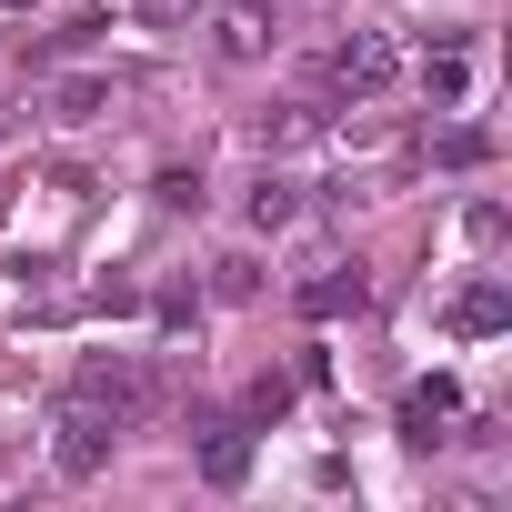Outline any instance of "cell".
Segmentation results:
<instances>
[{"label": "cell", "instance_id": "7c38bea8", "mask_svg": "<svg viewBox=\"0 0 512 512\" xmlns=\"http://www.w3.org/2000/svg\"><path fill=\"white\" fill-rule=\"evenodd\" d=\"M292 211H302V191H292V181H262V191H251V221H262V231H282Z\"/></svg>", "mask_w": 512, "mask_h": 512}, {"label": "cell", "instance_id": "ba28073f", "mask_svg": "<svg viewBox=\"0 0 512 512\" xmlns=\"http://www.w3.org/2000/svg\"><path fill=\"white\" fill-rule=\"evenodd\" d=\"M512 322V302H502V282H472L462 302H452V332H502Z\"/></svg>", "mask_w": 512, "mask_h": 512}, {"label": "cell", "instance_id": "52a82bcc", "mask_svg": "<svg viewBox=\"0 0 512 512\" xmlns=\"http://www.w3.org/2000/svg\"><path fill=\"white\" fill-rule=\"evenodd\" d=\"M432 161H442V171H482V161H492V131H482V121H452V131L432 141Z\"/></svg>", "mask_w": 512, "mask_h": 512}, {"label": "cell", "instance_id": "9a60e30c", "mask_svg": "<svg viewBox=\"0 0 512 512\" xmlns=\"http://www.w3.org/2000/svg\"><path fill=\"white\" fill-rule=\"evenodd\" d=\"M292 412V382H251V422H282Z\"/></svg>", "mask_w": 512, "mask_h": 512}, {"label": "cell", "instance_id": "5b68a950", "mask_svg": "<svg viewBox=\"0 0 512 512\" xmlns=\"http://www.w3.org/2000/svg\"><path fill=\"white\" fill-rule=\"evenodd\" d=\"M422 91H432L442 111H462V101H472V41H432V51H422Z\"/></svg>", "mask_w": 512, "mask_h": 512}, {"label": "cell", "instance_id": "6da1fadb", "mask_svg": "<svg viewBox=\"0 0 512 512\" xmlns=\"http://www.w3.org/2000/svg\"><path fill=\"white\" fill-rule=\"evenodd\" d=\"M392 81H402V51H392L382 31H342V41L312 51V91H332V101H352V111H372Z\"/></svg>", "mask_w": 512, "mask_h": 512}, {"label": "cell", "instance_id": "8fae6325", "mask_svg": "<svg viewBox=\"0 0 512 512\" xmlns=\"http://www.w3.org/2000/svg\"><path fill=\"white\" fill-rule=\"evenodd\" d=\"M312 131H322V121H312L302 101H292V111H262V121H251V141H262V151H292V141H312Z\"/></svg>", "mask_w": 512, "mask_h": 512}, {"label": "cell", "instance_id": "30bf717a", "mask_svg": "<svg viewBox=\"0 0 512 512\" xmlns=\"http://www.w3.org/2000/svg\"><path fill=\"white\" fill-rule=\"evenodd\" d=\"M201 472H211V482H241V472H251V442H241L231 422H211V442H201Z\"/></svg>", "mask_w": 512, "mask_h": 512}, {"label": "cell", "instance_id": "5bb4252c", "mask_svg": "<svg viewBox=\"0 0 512 512\" xmlns=\"http://www.w3.org/2000/svg\"><path fill=\"white\" fill-rule=\"evenodd\" d=\"M462 241H472V251H492V241H502V211H492V201H472V211H462Z\"/></svg>", "mask_w": 512, "mask_h": 512}, {"label": "cell", "instance_id": "7a4b0ae2", "mask_svg": "<svg viewBox=\"0 0 512 512\" xmlns=\"http://www.w3.org/2000/svg\"><path fill=\"white\" fill-rule=\"evenodd\" d=\"M71 402H81V412H101L111 432H131V422L151 412V372H141V362H81Z\"/></svg>", "mask_w": 512, "mask_h": 512}, {"label": "cell", "instance_id": "4fadbf2b", "mask_svg": "<svg viewBox=\"0 0 512 512\" xmlns=\"http://www.w3.org/2000/svg\"><path fill=\"white\" fill-rule=\"evenodd\" d=\"M101 101H111V91H101V81H61V121H91V111H101Z\"/></svg>", "mask_w": 512, "mask_h": 512}, {"label": "cell", "instance_id": "9c48e42d", "mask_svg": "<svg viewBox=\"0 0 512 512\" xmlns=\"http://www.w3.org/2000/svg\"><path fill=\"white\" fill-rule=\"evenodd\" d=\"M432 422H452V382H422V392L402 402V432H412V442H442Z\"/></svg>", "mask_w": 512, "mask_h": 512}, {"label": "cell", "instance_id": "277c9868", "mask_svg": "<svg viewBox=\"0 0 512 512\" xmlns=\"http://www.w3.org/2000/svg\"><path fill=\"white\" fill-rule=\"evenodd\" d=\"M362 302H372L362 262H322V272L302 282V312H312V322H342V312H362Z\"/></svg>", "mask_w": 512, "mask_h": 512}, {"label": "cell", "instance_id": "3957f363", "mask_svg": "<svg viewBox=\"0 0 512 512\" xmlns=\"http://www.w3.org/2000/svg\"><path fill=\"white\" fill-rule=\"evenodd\" d=\"M272 41H282L272 0H221V11H211V51L221 61H272Z\"/></svg>", "mask_w": 512, "mask_h": 512}, {"label": "cell", "instance_id": "8992f818", "mask_svg": "<svg viewBox=\"0 0 512 512\" xmlns=\"http://www.w3.org/2000/svg\"><path fill=\"white\" fill-rule=\"evenodd\" d=\"M101 452H111V422L81 412V402H61V472L81 482V472H101Z\"/></svg>", "mask_w": 512, "mask_h": 512}]
</instances>
